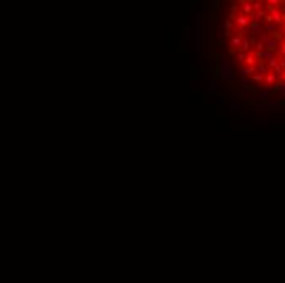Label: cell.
Returning a JSON list of instances; mask_svg holds the SVG:
<instances>
[{"label":"cell","mask_w":285,"mask_h":283,"mask_svg":"<svg viewBox=\"0 0 285 283\" xmlns=\"http://www.w3.org/2000/svg\"><path fill=\"white\" fill-rule=\"evenodd\" d=\"M241 41H243L241 36H234V38L231 39V46H239V44H241Z\"/></svg>","instance_id":"3957f363"},{"label":"cell","mask_w":285,"mask_h":283,"mask_svg":"<svg viewBox=\"0 0 285 283\" xmlns=\"http://www.w3.org/2000/svg\"><path fill=\"white\" fill-rule=\"evenodd\" d=\"M234 21H236V25L239 26V28H243V26L249 25V16H246V15H241V16H238V18H236Z\"/></svg>","instance_id":"6da1fadb"},{"label":"cell","mask_w":285,"mask_h":283,"mask_svg":"<svg viewBox=\"0 0 285 283\" xmlns=\"http://www.w3.org/2000/svg\"><path fill=\"white\" fill-rule=\"evenodd\" d=\"M275 79H277V77H275V74H269V76L265 77L264 82H265V85H272V84L275 82Z\"/></svg>","instance_id":"7a4b0ae2"}]
</instances>
